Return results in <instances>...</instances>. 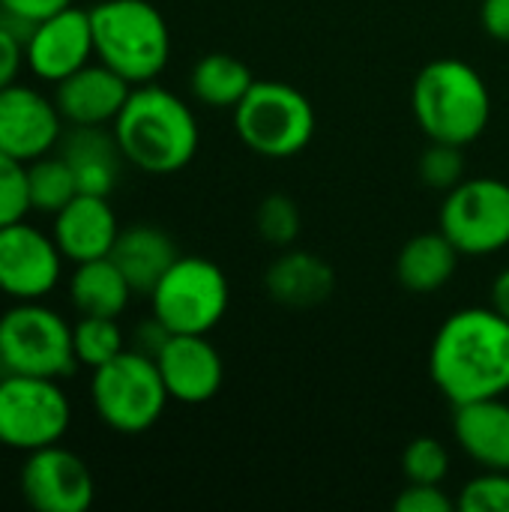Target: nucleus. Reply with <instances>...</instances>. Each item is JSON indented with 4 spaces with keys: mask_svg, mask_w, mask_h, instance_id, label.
<instances>
[{
    "mask_svg": "<svg viewBox=\"0 0 509 512\" xmlns=\"http://www.w3.org/2000/svg\"><path fill=\"white\" fill-rule=\"evenodd\" d=\"M435 387L456 405L509 393V321L492 306L453 312L429 351Z\"/></svg>",
    "mask_w": 509,
    "mask_h": 512,
    "instance_id": "obj_1",
    "label": "nucleus"
},
{
    "mask_svg": "<svg viewBox=\"0 0 509 512\" xmlns=\"http://www.w3.org/2000/svg\"><path fill=\"white\" fill-rule=\"evenodd\" d=\"M111 132L123 159L156 177L183 171L201 144L198 117L189 102L153 81L132 87L126 105L111 123Z\"/></svg>",
    "mask_w": 509,
    "mask_h": 512,
    "instance_id": "obj_2",
    "label": "nucleus"
},
{
    "mask_svg": "<svg viewBox=\"0 0 509 512\" xmlns=\"http://www.w3.org/2000/svg\"><path fill=\"white\" fill-rule=\"evenodd\" d=\"M411 111L429 141L468 147L492 120V93L468 60L438 57L420 69L411 87Z\"/></svg>",
    "mask_w": 509,
    "mask_h": 512,
    "instance_id": "obj_3",
    "label": "nucleus"
},
{
    "mask_svg": "<svg viewBox=\"0 0 509 512\" xmlns=\"http://www.w3.org/2000/svg\"><path fill=\"white\" fill-rule=\"evenodd\" d=\"M96 60L132 87L156 81L171 60V27L150 0H99L90 6Z\"/></svg>",
    "mask_w": 509,
    "mask_h": 512,
    "instance_id": "obj_4",
    "label": "nucleus"
},
{
    "mask_svg": "<svg viewBox=\"0 0 509 512\" xmlns=\"http://www.w3.org/2000/svg\"><path fill=\"white\" fill-rule=\"evenodd\" d=\"M90 402L108 429L120 435H141L159 423L171 396L159 375L156 357L126 348L114 360L93 369Z\"/></svg>",
    "mask_w": 509,
    "mask_h": 512,
    "instance_id": "obj_5",
    "label": "nucleus"
},
{
    "mask_svg": "<svg viewBox=\"0 0 509 512\" xmlns=\"http://www.w3.org/2000/svg\"><path fill=\"white\" fill-rule=\"evenodd\" d=\"M315 108L285 81H255L234 108L237 138L264 159H291L315 138Z\"/></svg>",
    "mask_w": 509,
    "mask_h": 512,
    "instance_id": "obj_6",
    "label": "nucleus"
},
{
    "mask_svg": "<svg viewBox=\"0 0 509 512\" xmlns=\"http://www.w3.org/2000/svg\"><path fill=\"white\" fill-rule=\"evenodd\" d=\"M0 363L9 375L69 378L78 369L72 327L42 300H15L0 315Z\"/></svg>",
    "mask_w": 509,
    "mask_h": 512,
    "instance_id": "obj_7",
    "label": "nucleus"
},
{
    "mask_svg": "<svg viewBox=\"0 0 509 512\" xmlns=\"http://www.w3.org/2000/svg\"><path fill=\"white\" fill-rule=\"evenodd\" d=\"M147 297L153 318H159L168 333L207 336L228 312L231 285L210 258L180 255Z\"/></svg>",
    "mask_w": 509,
    "mask_h": 512,
    "instance_id": "obj_8",
    "label": "nucleus"
},
{
    "mask_svg": "<svg viewBox=\"0 0 509 512\" xmlns=\"http://www.w3.org/2000/svg\"><path fill=\"white\" fill-rule=\"evenodd\" d=\"M72 426V402L57 378H0V447L33 453L60 444Z\"/></svg>",
    "mask_w": 509,
    "mask_h": 512,
    "instance_id": "obj_9",
    "label": "nucleus"
},
{
    "mask_svg": "<svg viewBox=\"0 0 509 512\" xmlns=\"http://www.w3.org/2000/svg\"><path fill=\"white\" fill-rule=\"evenodd\" d=\"M441 231L468 258L498 255L509 246V183L465 177L441 204Z\"/></svg>",
    "mask_w": 509,
    "mask_h": 512,
    "instance_id": "obj_10",
    "label": "nucleus"
},
{
    "mask_svg": "<svg viewBox=\"0 0 509 512\" xmlns=\"http://www.w3.org/2000/svg\"><path fill=\"white\" fill-rule=\"evenodd\" d=\"M63 252L54 237L24 219L0 228V294L15 300L48 297L63 276Z\"/></svg>",
    "mask_w": 509,
    "mask_h": 512,
    "instance_id": "obj_11",
    "label": "nucleus"
},
{
    "mask_svg": "<svg viewBox=\"0 0 509 512\" xmlns=\"http://www.w3.org/2000/svg\"><path fill=\"white\" fill-rule=\"evenodd\" d=\"M21 495L39 512H84L96 498V483L78 453L48 444L27 453L21 465Z\"/></svg>",
    "mask_w": 509,
    "mask_h": 512,
    "instance_id": "obj_12",
    "label": "nucleus"
},
{
    "mask_svg": "<svg viewBox=\"0 0 509 512\" xmlns=\"http://www.w3.org/2000/svg\"><path fill=\"white\" fill-rule=\"evenodd\" d=\"M63 114L54 99L30 84L0 90V150L18 162H33L54 153L63 141Z\"/></svg>",
    "mask_w": 509,
    "mask_h": 512,
    "instance_id": "obj_13",
    "label": "nucleus"
},
{
    "mask_svg": "<svg viewBox=\"0 0 509 512\" xmlns=\"http://www.w3.org/2000/svg\"><path fill=\"white\" fill-rule=\"evenodd\" d=\"M93 57L96 48L90 9L78 6H66L57 15L39 21L24 42V60L30 75L48 84H60L63 78L87 66Z\"/></svg>",
    "mask_w": 509,
    "mask_h": 512,
    "instance_id": "obj_14",
    "label": "nucleus"
},
{
    "mask_svg": "<svg viewBox=\"0 0 509 512\" xmlns=\"http://www.w3.org/2000/svg\"><path fill=\"white\" fill-rule=\"evenodd\" d=\"M165 390L180 405H204L219 396L225 381V363L207 336L171 333L156 354Z\"/></svg>",
    "mask_w": 509,
    "mask_h": 512,
    "instance_id": "obj_15",
    "label": "nucleus"
},
{
    "mask_svg": "<svg viewBox=\"0 0 509 512\" xmlns=\"http://www.w3.org/2000/svg\"><path fill=\"white\" fill-rule=\"evenodd\" d=\"M54 87V102L69 126H111L132 93V84L102 60H90Z\"/></svg>",
    "mask_w": 509,
    "mask_h": 512,
    "instance_id": "obj_16",
    "label": "nucleus"
},
{
    "mask_svg": "<svg viewBox=\"0 0 509 512\" xmlns=\"http://www.w3.org/2000/svg\"><path fill=\"white\" fill-rule=\"evenodd\" d=\"M51 237L72 264L108 258L120 237V222L108 195L78 192L60 213H54Z\"/></svg>",
    "mask_w": 509,
    "mask_h": 512,
    "instance_id": "obj_17",
    "label": "nucleus"
},
{
    "mask_svg": "<svg viewBox=\"0 0 509 512\" xmlns=\"http://www.w3.org/2000/svg\"><path fill=\"white\" fill-rule=\"evenodd\" d=\"M453 438L462 453L483 471H509V402L480 399L456 405Z\"/></svg>",
    "mask_w": 509,
    "mask_h": 512,
    "instance_id": "obj_18",
    "label": "nucleus"
},
{
    "mask_svg": "<svg viewBox=\"0 0 509 512\" xmlns=\"http://www.w3.org/2000/svg\"><path fill=\"white\" fill-rule=\"evenodd\" d=\"M60 156L69 162L78 192L111 195L120 180V165L126 162L120 144L108 126H72L63 132Z\"/></svg>",
    "mask_w": 509,
    "mask_h": 512,
    "instance_id": "obj_19",
    "label": "nucleus"
},
{
    "mask_svg": "<svg viewBox=\"0 0 509 512\" xmlns=\"http://www.w3.org/2000/svg\"><path fill=\"white\" fill-rule=\"evenodd\" d=\"M264 288L279 306L312 309L330 300L336 288V273L324 258L303 249H288L267 267Z\"/></svg>",
    "mask_w": 509,
    "mask_h": 512,
    "instance_id": "obj_20",
    "label": "nucleus"
},
{
    "mask_svg": "<svg viewBox=\"0 0 509 512\" xmlns=\"http://www.w3.org/2000/svg\"><path fill=\"white\" fill-rule=\"evenodd\" d=\"M135 294H150L168 267L180 258L174 240L156 225H129L120 228V237L108 255Z\"/></svg>",
    "mask_w": 509,
    "mask_h": 512,
    "instance_id": "obj_21",
    "label": "nucleus"
},
{
    "mask_svg": "<svg viewBox=\"0 0 509 512\" xmlns=\"http://www.w3.org/2000/svg\"><path fill=\"white\" fill-rule=\"evenodd\" d=\"M459 258L462 252L447 240L444 231L417 234L402 246L396 258V276L405 291L432 294V291H441L456 276Z\"/></svg>",
    "mask_w": 509,
    "mask_h": 512,
    "instance_id": "obj_22",
    "label": "nucleus"
},
{
    "mask_svg": "<svg viewBox=\"0 0 509 512\" xmlns=\"http://www.w3.org/2000/svg\"><path fill=\"white\" fill-rule=\"evenodd\" d=\"M132 294V285L111 258L75 264V273L69 276V300L78 315L120 318L129 309Z\"/></svg>",
    "mask_w": 509,
    "mask_h": 512,
    "instance_id": "obj_23",
    "label": "nucleus"
},
{
    "mask_svg": "<svg viewBox=\"0 0 509 512\" xmlns=\"http://www.w3.org/2000/svg\"><path fill=\"white\" fill-rule=\"evenodd\" d=\"M252 84H255L252 69L225 51L204 54L192 66V75H189L192 96L207 108H231L234 111L240 105V99L252 90Z\"/></svg>",
    "mask_w": 509,
    "mask_h": 512,
    "instance_id": "obj_24",
    "label": "nucleus"
},
{
    "mask_svg": "<svg viewBox=\"0 0 509 512\" xmlns=\"http://www.w3.org/2000/svg\"><path fill=\"white\" fill-rule=\"evenodd\" d=\"M27 192H30V210L54 216L78 195V183L69 162L60 153L57 156L48 153L27 165Z\"/></svg>",
    "mask_w": 509,
    "mask_h": 512,
    "instance_id": "obj_25",
    "label": "nucleus"
},
{
    "mask_svg": "<svg viewBox=\"0 0 509 512\" xmlns=\"http://www.w3.org/2000/svg\"><path fill=\"white\" fill-rule=\"evenodd\" d=\"M72 345H75L78 366L99 369L102 363H108L126 351V336H123L117 318L81 315V321L72 327Z\"/></svg>",
    "mask_w": 509,
    "mask_h": 512,
    "instance_id": "obj_26",
    "label": "nucleus"
},
{
    "mask_svg": "<svg viewBox=\"0 0 509 512\" xmlns=\"http://www.w3.org/2000/svg\"><path fill=\"white\" fill-rule=\"evenodd\" d=\"M255 228H258V237L270 246H291L300 234V210L297 204L288 198V195H267L261 204H258V213H255Z\"/></svg>",
    "mask_w": 509,
    "mask_h": 512,
    "instance_id": "obj_27",
    "label": "nucleus"
},
{
    "mask_svg": "<svg viewBox=\"0 0 509 512\" xmlns=\"http://www.w3.org/2000/svg\"><path fill=\"white\" fill-rule=\"evenodd\" d=\"M402 474L408 483L441 486L450 474V453L435 438H414L402 453Z\"/></svg>",
    "mask_w": 509,
    "mask_h": 512,
    "instance_id": "obj_28",
    "label": "nucleus"
},
{
    "mask_svg": "<svg viewBox=\"0 0 509 512\" xmlns=\"http://www.w3.org/2000/svg\"><path fill=\"white\" fill-rule=\"evenodd\" d=\"M465 147L456 144H444V141H429L423 159H420V177L429 189H441L450 192L453 186H459L465 180Z\"/></svg>",
    "mask_w": 509,
    "mask_h": 512,
    "instance_id": "obj_29",
    "label": "nucleus"
},
{
    "mask_svg": "<svg viewBox=\"0 0 509 512\" xmlns=\"http://www.w3.org/2000/svg\"><path fill=\"white\" fill-rule=\"evenodd\" d=\"M30 213L27 192V162L0 150V228L24 219Z\"/></svg>",
    "mask_w": 509,
    "mask_h": 512,
    "instance_id": "obj_30",
    "label": "nucleus"
},
{
    "mask_svg": "<svg viewBox=\"0 0 509 512\" xmlns=\"http://www.w3.org/2000/svg\"><path fill=\"white\" fill-rule=\"evenodd\" d=\"M462 512H509V471H483L459 495Z\"/></svg>",
    "mask_w": 509,
    "mask_h": 512,
    "instance_id": "obj_31",
    "label": "nucleus"
},
{
    "mask_svg": "<svg viewBox=\"0 0 509 512\" xmlns=\"http://www.w3.org/2000/svg\"><path fill=\"white\" fill-rule=\"evenodd\" d=\"M66 6H72V0H0V21L27 42L39 21L57 15Z\"/></svg>",
    "mask_w": 509,
    "mask_h": 512,
    "instance_id": "obj_32",
    "label": "nucleus"
},
{
    "mask_svg": "<svg viewBox=\"0 0 509 512\" xmlns=\"http://www.w3.org/2000/svg\"><path fill=\"white\" fill-rule=\"evenodd\" d=\"M453 507L459 504L432 483H408L396 498V512H453Z\"/></svg>",
    "mask_w": 509,
    "mask_h": 512,
    "instance_id": "obj_33",
    "label": "nucleus"
},
{
    "mask_svg": "<svg viewBox=\"0 0 509 512\" xmlns=\"http://www.w3.org/2000/svg\"><path fill=\"white\" fill-rule=\"evenodd\" d=\"M24 66V39L0 21V90L15 84Z\"/></svg>",
    "mask_w": 509,
    "mask_h": 512,
    "instance_id": "obj_34",
    "label": "nucleus"
},
{
    "mask_svg": "<svg viewBox=\"0 0 509 512\" xmlns=\"http://www.w3.org/2000/svg\"><path fill=\"white\" fill-rule=\"evenodd\" d=\"M480 24L495 42H507L509 45V0H483Z\"/></svg>",
    "mask_w": 509,
    "mask_h": 512,
    "instance_id": "obj_35",
    "label": "nucleus"
},
{
    "mask_svg": "<svg viewBox=\"0 0 509 512\" xmlns=\"http://www.w3.org/2000/svg\"><path fill=\"white\" fill-rule=\"evenodd\" d=\"M171 339V333H168V327L159 321V318H147V321H141L138 327H135V336H132V348L135 351H144V354H150V357H156L159 351H162V345Z\"/></svg>",
    "mask_w": 509,
    "mask_h": 512,
    "instance_id": "obj_36",
    "label": "nucleus"
},
{
    "mask_svg": "<svg viewBox=\"0 0 509 512\" xmlns=\"http://www.w3.org/2000/svg\"><path fill=\"white\" fill-rule=\"evenodd\" d=\"M489 297H492V309H495L498 315H504L509 321V267H504V270L495 276Z\"/></svg>",
    "mask_w": 509,
    "mask_h": 512,
    "instance_id": "obj_37",
    "label": "nucleus"
},
{
    "mask_svg": "<svg viewBox=\"0 0 509 512\" xmlns=\"http://www.w3.org/2000/svg\"><path fill=\"white\" fill-rule=\"evenodd\" d=\"M3 375H6V372H3V363H0V378H3Z\"/></svg>",
    "mask_w": 509,
    "mask_h": 512,
    "instance_id": "obj_38",
    "label": "nucleus"
}]
</instances>
